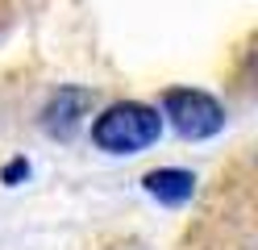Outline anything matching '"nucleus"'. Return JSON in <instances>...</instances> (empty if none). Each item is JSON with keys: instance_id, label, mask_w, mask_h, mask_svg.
Wrapping results in <instances>:
<instances>
[{"instance_id": "obj_1", "label": "nucleus", "mask_w": 258, "mask_h": 250, "mask_svg": "<svg viewBox=\"0 0 258 250\" xmlns=\"http://www.w3.org/2000/svg\"><path fill=\"white\" fill-rule=\"evenodd\" d=\"M158 133H163L158 109L142 100H117L92 121V146L104 155H138L158 142Z\"/></svg>"}, {"instance_id": "obj_2", "label": "nucleus", "mask_w": 258, "mask_h": 250, "mask_svg": "<svg viewBox=\"0 0 258 250\" xmlns=\"http://www.w3.org/2000/svg\"><path fill=\"white\" fill-rule=\"evenodd\" d=\"M163 113L167 121L175 125V133L187 142H204L213 133L225 129V109L217 96H208L200 88H171L163 96Z\"/></svg>"}, {"instance_id": "obj_3", "label": "nucleus", "mask_w": 258, "mask_h": 250, "mask_svg": "<svg viewBox=\"0 0 258 250\" xmlns=\"http://www.w3.org/2000/svg\"><path fill=\"white\" fill-rule=\"evenodd\" d=\"M88 113H92V92L88 88H75V83L71 88H58L42 109V129L50 133V138L67 142V138H75V129L84 125Z\"/></svg>"}, {"instance_id": "obj_4", "label": "nucleus", "mask_w": 258, "mask_h": 250, "mask_svg": "<svg viewBox=\"0 0 258 250\" xmlns=\"http://www.w3.org/2000/svg\"><path fill=\"white\" fill-rule=\"evenodd\" d=\"M142 188H146L158 205L179 209V205H187V200L196 196V175L179 171V167H158V171H150L146 179H142Z\"/></svg>"}, {"instance_id": "obj_5", "label": "nucleus", "mask_w": 258, "mask_h": 250, "mask_svg": "<svg viewBox=\"0 0 258 250\" xmlns=\"http://www.w3.org/2000/svg\"><path fill=\"white\" fill-rule=\"evenodd\" d=\"M21 175H29V163H25V159H13V163L5 167V183H17Z\"/></svg>"}]
</instances>
